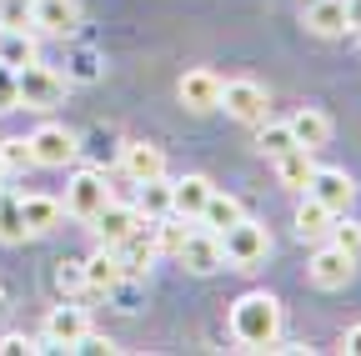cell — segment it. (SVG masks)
<instances>
[{"mask_svg":"<svg viewBox=\"0 0 361 356\" xmlns=\"http://www.w3.org/2000/svg\"><path fill=\"white\" fill-rule=\"evenodd\" d=\"M176 261L186 266L191 276H211V271H221V266H226V256H221V236L206 231V226H191V236L180 241Z\"/></svg>","mask_w":361,"mask_h":356,"instance_id":"obj_6","label":"cell"},{"mask_svg":"<svg viewBox=\"0 0 361 356\" xmlns=\"http://www.w3.org/2000/svg\"><path fill=\"white\" fill-rule=\"evenodd\" d=\"M221 256L231 261V266H256V261H266L271 256V236H266V226L261 221H236V226H226L221 231Z\"/></svg>","mask_w":361,"mask_h":356,"instance_id":"obj_3","label":"cell"},{"mask_svg":"<svg viewBox=\"0 0 361 356\" xmlns=\"http://www.w3.org/2000/svg\"><path fill=\"white\" fill-rule=\"evenodd\" d=\"M211 191H216V186L206 181V176H180V181H171V211L186 216V221H201Z\"/></svg>","mask_w":361,"mask_h":356,"instance_id":"obj_15","label":"cell"},{"mask_svg":"<svg viewBox=\"0 0 361 356\" xmlns=\"http://www.w3.org/2000/svg\"><path fill=\"white\" fill-rule=\"evenodd\" d=\"M191 226H196V221H186V216H176V211L156 216V251H161V256H176V251H180V241L191 236Z\"/></svg>","mask_w":361,"mask_h":356,"instance_id":"obj_26","label":"cell"},{"mask_svg":"<svg viewBox=\"0 0 361 356\" xmlns=\"http://www.w3.org/2000/svg\"><path fill=\"white\" fill-rule=\"evenodd\" d=\"M121 166H126L130 181H151V176H166V151L151 146V141H126Z\"/></svg>","mask_w":361,"mask_h":356,"instance_id":"obj_17","label":"cell"},{"mask_svg":"<svg viewBox=\"0 0 361 356\" xmlns=\"http://www.w3.org/2000/svg\"><path fill=\"white\" fill-rule=\"evenodd\" d=\"M176 96H180V106H186V111H196V116L221 111V75H216V70H206V66H196V70H186V75H180Z\"/></svg>","mask_w":361,"mask_h":356,"instance_id":"obj_10","label":"cell"},{"mask_svg":"<svg viewBox=\"0 0 361 356\" xmlns=\"http://www.w3.org/2000/svg\"><path fill=\"white\" fill-rule=\"evenodd\" d=\"M116 256H121V266H126V276L146 271V266L161 256V251H156V221H146V216L135 221V226L116 241Z\"/></svg>","mask_w":361,"mask_h":356,"instance_id":"obj_9","label":"cell"},{"mask_svg":"<svg viewBox=\"0 0 361 356\" xmlns=\"http://www.w3.org/2000/svg\"><path fill=\"white\" fill-rule=\"evenodd\" d=\"M51 286L61 291V296H80L85 291V261H56V271H51Z\"/></svg>","mask_w":361,"mask_h":356,"instance_id":"obj_29","label":"cell"},{"mask_svg":"<svg viewBox=\"0 0 361 356\" xmlns=\"http://www.w3.org/2000/svg\"><path fill=\"white\" fill-rule=\"evenodd\" d=\"M291 146H296V141H291L286 121H281V125H266V121H261V136H256V151H261V156L276 161V156H281V151H291Z\"/></svg>","mask_w":361,"mask_h":356,"instance_id":"obj_30","label":"cell"},{"mask_svg":"<svg viewBox=\"0 0 361 356\" xmlns=\"http://www.w3.org/2000/svg\"><path fill=\"white\" fill-rule=\"evenodd\" d=\"M96 75H101V61L90 56V51H80V56L71 61V75H66V80H96Z\"/></svg>","mask_w":361,"mask_h":356,"instance_id":"obj_33","label":"cell"},{"mask_svg":"<svg viewBox=\"0 0 361 356\" xmlns=\"http://www.w3.org/2000/svg\"><path fill=\"white\" fill-rule=\"evenodd\" d=\"M331 221H336V216H331L322 201L306 196V201L296 206V236H301V241H322V236L331 231Z\"/></svg>","mask_w":361,"mask_h":356,"instance_id":"obj_23","label":"cell"},{"mask_svg":"<svg viewBox=\"0 0 361 356\" xmlns=\"http://www.w3.org/2000/svg\"><path fill=\"white\" fill-rule=\"evenodd\" d=\"M286 130H291V141H296V146L322 151V146L331 141V116H326V111H316V106H301V111L286 121Z\"/></svg>","mask_w":361,"mask_h":356,"instance_id":"obj_14","label":"cell"},{"mask_svg":"<svg viewBox=\"0 0 361 356\" xmlns=\"http://www.w3.org/2000/svg\"><path fill=\"white\" fill-rule=\"evenodd\" d=\"M311 156H316V151H306V146H291V151H281V156H276V176H281V186L306 191L311 171H316V161H311Z\"/></svg>","mask_w":361,"mask_h":356,"instance_id":"obj_21","label":"cell"},{"mask_svg":"<svg viewBox=\"0 0 361 356\" xmlns=\"http://www.w3.org/2000/svg\"><path fill=\"white\" fill-rule=\"evenodd\" d=\"M0 111H20V101H16V70L11 66H0Z\"/></svg>","mask_w":361,"mask_h":356,"instance_id":"obj_34","label":"cell"},{"mask_svg":"<svg viewBox=\"0 0 361 356\" xmlns=\"http://www.w3.org/2000/svg\"><path fill=\"white\" fill-rule=\"evenodd\" d=\"M30 61H40V46H35L30 30H6V35H0V66L20 70V66H30Z\"/></svg>","mask_w":361,"mask_h":356,"instance_id":"obj_22","label":"cell"},{"mask_svg":"<svg viewBox=\"0 0 361 356\" xmlns=\"http://www.w3.org/2000/svg\"><path fill=\"white\" fill-rule=\"evenodd\" d=\"M16 101H20L25 111H51V106H61V101H66V75H56L51 66H40V61L20 66V70H16Z\"/></svg>","mask_w":361,"mask_h":356,"instance_id":"obj_2","label":"cell"},{"mask_svg":"<svg viewBox=\"0 0 361 356\" xmlns=\"http://www.w3.org/2000/svg\"><path fill=\"white\" fill-rule=\"evenodd\" d=\"M306 196L322 201L331 216H346V206L356 201V181H351L346 171H336V166H316L311 181H306Z\"/></svg>","mask_w":361,"mask_h":356,"instance_id":"obj_5","label":"cell"},{"mask_svg":"<svg viewBox=\"0 0 361 356\" xmlns=\"http://www.w3.org/2000/svg\"><path fill=\"white\" fill-rule=\"evenodd\" d=\"M135 221H141V211H135V206H126V201H106L96 216H90V226H96V241H101V246H116V241L135 226Z\"/></svg>","mask_w":361,"mask_h":356,"instance_id":"obj_16","label":"cell"},{"mask_svg":"<svg viewBox=\"0 0 361 356\" xmlns=\"http://www.w3.org/2000/svg\"><path fill=\"white\" fill-rule=\"evenodd\" d=\"M341 351L361 356V321H356V326H346V336H341Z\"/></svg>","mask_w":361,"mask_h":356,"instance_id":"obj_36","label":"cell"},{"mask_svg":"<svg viewBox=\"0 0 361 356\" xmlns=\"http://www.w3.org/2000/svg\"><path fill=\"white\" fill-rule=\"evenodd\" d=\"M30 141V156H35V166H71L75 156H80V141H75V130H66V125H56V121H45L35 136H25Z\"/></svg>","mask_w":361,"mask_h":356,"instance_id":"obj_4","label":"cell"},{"mask_svg":"<svg viewBox=\"0 0 361 356\" xmlns=\"http://www.w3.org/2000/svg\"><path fill=\"white\" fill-rule=\"evenodd\" d=\"M20 221H25V236H45V231H56V221H61V201H56V196H20Z\"/></svg>","mask_w":361,"mask_h":356,"instance_id":"obj_20","label":"cell"},{"mask_svg":"<svg viewBox=\"0 0 361 356\" xmlns=\"http://www.w3.org/2000/svg\"><path fill=\"white\" fill-rule=\"evenodd\" d=\"M0 25H6V30H25L30 25V0H0Z\"/></svg>","mask_w":361,"mask_h":356,"instance_id":"obj_32","label":"cell"},{"mask_svg":"<svg viewBox=\"0 0 361 356\" xmlns=\"http://www.w3.org/2000/svg\"><path fill=\"white\" fill-rule=\"evenodd\" d=\"M326 236H331V246H341L346 256H361V221H351V216L341 221V216H336Z\"/></svg>","mask_w":361,"mask_h":356,"instance_id":"obj_31","label":"cell"},{"mask_svg":"<svg viewBox=\"0 0 361 356\" xmlns=\"http://www.w3.org/2000/svg\"><path fill=\"white\" fill-rule=\"evenodd\" d=\"M90 331V317H85V306H71V296L51 311V317H45V341H51V346H75L80 336Z\"/></svg>","mask_w":361,"mask_h":356,"instance_id":"obj_12","label":"cell"},{"mask_svg":"<svg viewBox=\"0 0 361 356\" xmlns=\"http://www.w3.org/2000/svg\"><path fill=\"white\" fill-rule=\"evenodd\" d=\"M306 271H311V281L322 286V291H341V286L356 276V256H346L341 246H322V251L311 256Z\"/></svg>","mask_w":361,"mask_h":356,"instance_id":"obj_11","label":"cell"},{"mask_svg":"<svg viewBox=\"0 0 361 356\" xmlns=\"http://www.w3.org/2000/svg\"><path fill=\"white\" fill-rule=\"evenodd\" d=\"M106 201H111V186H106V176H101V171H90V166H85V171L71 176V186H66V211H71V216L90 221Z\"/></svg>","mask_w":361,"mask_h":356,"instance_id":"obj_7","label":"cell"},{"mask_svg":"<svg viewBox=\"0 0 361 356\" xmlns=\"http://www.w3.org/2000/svg\"><path fill=\"white\" fill-rule=\"evenodd\" d=\"M241 216H246V211H241V201H236V196H221V191H211V201H206V211H201V226L221 236L226 226H236Z\"/></svg>","mask_w":361,"mask_h":356,"instance_id":"obj_24","label":"cell"},{"mask_svg":"<svg viewBox=\"0 0 361 356\" xmlns=\"http://www.w3.org/2000/svg\"><path fill=\"white\" fill-rule=\"evenodd\" d=\"M20 351H40L30 336H0V356H20Z\"/></svg>","mask_w":361,"mask_h":356,"instance_id":"obj_35","label":"cell"},{"mask_svg":"<svg viewBox=\"0 0 361 356\" xmlns=\"http://www.w3.org/2000/svg\"><path fill=\"white\" fill-rule=\"evenodd\" d=\"M0 241L6 246L25 241V221H20V196L16 191H0Z\"/></svg>","mask_w":361,"mask_h":356,"instance_id":"obj_27","label":"cell"},{"mask_svg":"<svg viewBox=\"0 0 361 356\" xmlns=\"http://www.w3.org/2000/svg\"><path fill=\"white\" fill-rule=\"evenodd\" d=\"M121 281H126V266H121L116 246H101L85 261V291H116Z\"/></svg>","mask_w":361,"mask_h":356,"instance_id":"obj_18","label":"cell"},{"mask_svg":"<svg viewBox=\"0 0 361 356\" xmlns=\"http://www.w3.org/2000/svg\"><path fill=\"white\" fill-rule=\"evenodd\" d=\"M30 25L40 35H71L80 25V6L75 0H30Z\"/></svg>","mask_w":361,"mask_h":356,"instance_id":"obj_13","label":"cell"},{"mask_svg":"<svg viewBox=\"0 0 361 356\" xmlns=\"http://www.w3.org/2000/svg\"><path fill=\"white\" fill-rule=\"evenodd\" d=\"M306 25H311L316 35H326V40L346 35V30H351V20H346V0H311V6H306Z\"/></svg>","mask_w":361,"mask_h":356,"instance_id":"obj_19","label":"cell"},{"mask_svg":"<svg viewBox=\"0 0 361 356\" xmlns=\"http://www.w3.org/2000/svg\"><path fill=\"white\" fill-rule=\"evenodd\" d=\"M231 336L241 346H251V351L276 346V336H281V301L266 296V291H246L231 306Z\"/></svg>","mask_w":361,"mask_h":356,"instance_id":"obj_1","label":"cell"},{"mask_svg":"<svg viewBox=\"0 0 361 356\" xmlns=\"http://www.w3.org/2000/svg\"><path fill=\"white\" fill-rule=\"evenodd\" d=\"M135 186H141V196H135V211H141L146 221H156V216L171 211V181H166V176H151V181H135Z\"/></svg>","mask_w":361,"mask_h":356,"instance_id":"obj_25","label":"cell"},{"mask_svg":"<svg viewBox=\"0 0 361 356\" xmlns=\"http://www.w3.org/2000/svg\"><path fill=\"white\" fill-rule=\"evenodd\" d=\"M346 20H351V25H361V0H346Z\"/></svg>","mask_w":361,"mask_h":356,"instance_id":"obj_37","label":"cell"},{"mask_svg":"<svg viewBox=\"0 0 361 356\" xmlns=\"http://www.w3.org/2000/svg\"><path fill=\"white\" fill-rule=\"evenodd\" d=\"M30 166H35V156H30L25 136H6V141H0V176H20Z\"/></svg>","mask_w":361,"mask_h":356,"instance_id":"obj_28","label":"cell"},{"mask_svg":"<svg viewBox=\"0 0 361 356\" xmlns=\"http://www.w3.org/2000/svg\"><path fill=\"white\" fill-rule=\"evenodd\" d=\"M221 111L246 121V125H261L266 121V91L256 80H221Z\"/></svg>","mask_w":361,"mask_h":356,"instance_id":"obj_8","label":"cell"}]
</instances>
